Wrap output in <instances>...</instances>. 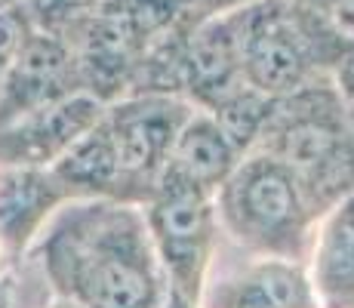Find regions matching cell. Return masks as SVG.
Here are the masks:
<instances>
[{"instance_id": "1", "label": "cell", "mask_w": 354, "mask_h": 308, "mask_svg": "<svg viewBox=\"0 0 354 308\" xmlns=\"http://www.w3.org/2000/svg\"><path fill=\"white\" fill-rule=\"evenodd\" d=\"M34 256L53 293L84 308H160L169 293L139 203H65L40 231Z\"/></svg>"}, {"instance_id": "2", "label": "cell", "mask_w": 354, "mask_h": 308, "mask_svg": "<svg viewBox=\"0 0 354 308\" xmlns=\"http://www.w3.org/2000/svg\"><path fill=\"white\" fill-rule=\"evenodd\" d=\"M243 78L265 96H287L326 80L354 50V37L330 12L302 0H247L228 10Z\"/></svg>"}, {"instance_id": "3", "label": "cell", "mask_w": 354, "mask_h": 308, "mask_svg": "<svg viewBox=\"0 0 354 308\" xmlns=\"http://www.w3.org/2000/svg\"><path fill=\"white\" fill-rule=\"evenodd\" d=\"M256 148L296 173L317 216L354 194V120L330 78L274 96Z\"/></svg>"}, {"instance_id": "4", "label": "cell", "mask_w": 354, "mask_h": 308, "mask_svg": "<svg viewBox=\"0 0 354 308\" xmlns=\"http://www.w3.org/2000/svg\"><path fill=\"white\" fill-rule=\"evenodd\" d=\"M219 225L256 256L308 259L317 216L296 173L274 154L253 148L216 191Z\"/></svg>"}, {"instance_id": "5", "label": "cell", "mask_w": 354, "mask_h": 308, "mask_svg": "<svg viewBox=\"0 0 354 308\" xmlns=\"http://www.w3.org/2000/svg\"><path fill=\"white\" fill-rule=\"evenodd\" d=\"M142 213L169 293L201 305L219 237L216 194L163 173Z\"/></svg>"}, {"instance_id": "6", "label": "cell", "mask_w": 354, "mask_h": 308, "mask_svg": "<svg viewBox=\"0 0 354 308\" xmlns=\"http://www.w3.org/2000/svg\"><path fill=\"white\" fill-rule=\"evenodd\" d=\"M197 105L173 93H129L105 105V129L124 167L129 201L145 203L160 182L167 157Z\"/></svg>"}, {"instance_id": "7", "label": "cell", "mask_w": 354, "mask_h": 308, "mask_svg": "<svg viewBox=\"0 0 354 308\" xmlns=\"http://www.w3.org/2000/svg\"><path fill=\"white\" fill-rule=\"evenodd\" d=\"M105 114V102L71 93L0 127V167H53Z\"/></svg>"}, {"instance_id": "8", "label": "cell", "mask_w": 354, "mask_h": 308, "mask_svg": "<svg viewBox=\"0 0 354 308\" xmlns=\"http://www.w3.org/2000/svg\"><path fill=\"white\" fill-rule=\"evenodd\" d=\"M71 93H80V84L68 40L62 34L31 28L0 78V127Z\"/></svg>"}, {"instance_id": "9", "label": "cell", "mask_w": 354, "mask_h": 308, "mask_svg": "<svg viewBox=\"0 0 354 308\" xmlns=\"http://www.w3.org/2000/svg\"><path fill=\"white\" fill-rule=\"evenodd\" d=\"M247 84L241 65L237 31L228 12L194 19L182 37V78L179 90L192 105L209 111L225 96Z\"/></svg>"}, {"instance_id": "10", "label": "cell", "mask_w": 354, "mask_h": 308, "mask_svg": "<svg viewBox=\"0 0 354 308\" xmlns=\"http://www.w3.org/2000/svg\"><path fill=\"white\" fill-rule=\"evenodd\" d=\"M201 308H317L308 265L287 256H256L203 287Z\"/></svg>"}, {"instance_id": "11", "label": "cell", "mask_w": 354, "mask_h": 308, "mask_svg": "<svg viewBox=\"0 0 354 308\" xmlns=\"http://www.w3.org/2000/svg\"><path fill=\"white\" fill-rule=\"evenodd\" d=\"M71 194L50 167H0V241L19 259Z\"/></svg>"}, {"instance_id": "12", "label": "cell", "mask_w": 354, "mask_h": 308, "mask_svg": "<svg viewBox=\"0 0 354 308\" xmlns=\"http://www.w3.org/2000/svg\"><path fill=\"white\" fill-rule=\"evenodd\" d=\"M305 265L317 308H354V194L317 219Z\"/></svg>"}, {"instance_id": "13", "label": "cell", "mask_w": 354, "mask_h": 308, "mask_svg": "<svg viewBox=\"0 0 354 308\" xmlns=\"http://www.w3.org/2000/svg\"><path fill=\"white\" fill-rule=\"evenodd\" d=\"M241 157L243 154L231 145V139L222 133V127L216 123L213 114L197 108L192 118L185 120V127L179 129V136H176L163 173L176 176V179H185L192 185H201V188L216 194Z\"/></svg>"}, {"instance_id": "14", "label": "cell", "mask_w": 354, "mask_h": 308, "mask_svg": "<svg viewBox=\"0 0 354 308\" xmlns=\"http://www.w3.org/2000/svg\"><path fill=\"white\" fill-rule=\"evenodd\" d=\"M50 170L68 188L71 201L111 197V201L133 203L129 201L124 167L118 161V152H114V142L105 129V120H99L93 129H86Z\"/></svg>"}, {"instance_id": "15", "label": "cell", "mask_w": 354, "mask_h": 308, "mask_svg": "<svg viewBox=\"0 0 354 308\" xmlns=\"http://www.w3.org/2000/svg\"><path fill=\"white\" fill-rule=\"evenodd\" d=\"M271 102H274V96H265L256 87L243 84L241 90H234L219 105L209 108V114L222 127V133L231 139V145L241 154H247V152H253L259 136H262L265 120L271 114Z\"/></svg>"}, {"instance_id": "16", "label": "cell", "mask_w": 354, "mask_h": 308, "mask_svg": "<svg viewBox=\"0 0 354 308\" xmlns=\"http://www.w3.org/2000/svg\"><path fill=\"white\" fill-rule=\"evenodd\" d=\"M99 3L102 0H22L34 28L53 34H65L74 22L90 16Z\"/></svg>"}, {"instance_id": "17", "label": "cell", "mask_w": 354, "mask_h": 308, "mask_svg": "<svg viewBox=\"0 0 354 308\" xmlns=\"http://www.w3.org/2000/svg\"><path fill=\"white\" fill-rule=\"evenodd\" d=\"M330 80H333V87H336L339 99H342L345 111H348L351 120H354V50L342 62H339L336 68H333Z\"/></svg>"}, {"instance_id": "18", "label": "cell", "mask_w": 354, "mask_h": 308, "mask_svg": "<svg viewBox=\"0 0 354 308\" xmlns=\"http://www.w3.org/2000/svg\"><path fill=\"white\" fill-rule=\"evenodd\" d=\"M241 3H247V0H194V12L197 16H213V12H228Z\"/></svg>"}, {"instance_id": "19", "label": "cell", "mask_w": 354, "mask_h": 308, "mask_svg": "<svg viewBox=\"0 0 354 308\" xmlns=\"http://www.w3.org/2000/svg\"><path fill=\"white\" fill-rule=\"evenodd\" d=\"M333 19H336V22L342 25V28H345V31H348L351 37H354V0H351V3H345L342 10H336V12H333Z\"/></svg>"}, {"instance_id": "20", "label": "cell", "mask_w": 354, "mask_h": 308, "mask_svg": "<svg viewBox=\"0 0 354 308\" xmlns=\"http://www.w3.org/2000/svg\"><path fill=\"white\" fill-rule=\"evenodd\" d=\"M302 3H308V6H315V10H324V12H336V10H342L345 3H351V0H302Z\"/></svg>"}, {"instance_id": "21", "label": "cell", "mask_w": 354, "mask_h": 308, "mask_svg": "<svg viewBox=\"0 0 354 308\" xmlns=\"http://www.w3.org/2000/svg\"><path fill=\"white\" fill-rule=\"evenodd\" d=\"M160 308H201V305L188 302V299L176 296V293H167V299H163V305H160Z\"/></svg>"}, {"instance_id": "22", "label": "cell", "mask_w": 354, "mask_h": 308, "mask_svg": "<svg viewBox=\"0 0 354 308\" xmlns=\"http://www.w3.org/2000/svg\"><path fill=\"white\" fill-rule=\"evenodd\" d=\"M46 308H84V305L71 302V299H65V296H56V299H53V302L46 305Z\"/></svg>"}, {"instance_id": "23", "label": "cell", "mask_w": 354, "mask_h": 308, "mask_svg": "<svg viewBox=\"0 0 354 308\" xmlns=\"http://www.w3.org/2000/svg\"><path fill=\"white\" fill-rule=\"evenodd\" d=\"M12 259L6 256V250H3V241H0V275H6V265H10Z\"/></svg>"}, {"instance_id": "24", "label": "cell", "mask_w": 354, "mask_h": 308, "mask_svg": "<svg viewBox=\"0 0 354 308\" xmlns=\"http://www.w3.org/2000/svg\"><path fill=\"white\" fill-rule=\"evenodd\" d=\"M12 3H19V0H0V6H12Z\"/></svg>"}]
</instances>
